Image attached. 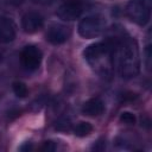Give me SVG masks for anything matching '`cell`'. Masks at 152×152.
<instances>
[{"label":"cell","instance_id":"cell-1","mask_svg":"<svg viewBox=\"0 0 152 152\" xmlns=\"http://www.w3.org/2000/svg\"><path fill=\"white\" fill-rule=\"evenodd\" d=\"M114 43V68L118 74L131 80L139 75L141 59L138 42L131 36H120L113 40Z\"/></svg>","mask_w":152,"mask_h":152},{"label":"cell","instance_id":"cell-2","mask_svg":"<svg viewBox=\"0 0 152 152\" xmlns=\"http://www.w3.org/2000/svg\"><path fill=\"white\" fill-rule=\"evenodd\" d=\"M90 68L102 77H110L114 71V43L112 39L96 42L83 51Z\"/></svg>","mask_w":152,"mask_h":152},{"label":"cell","instance_id":"cell-3","mask_svg":"<svg viewBox=\"0 0 152 152\" xmlns=\"http://www.w3.org/2000/svg\"><path fill=\"white\" fill-rule=\"evenodd\" d=\"M152 0H129L126 7L127 17L139 26H145L151 19Z\"/></svg>","mask_w":152,"mask_h":152},{"label":"cell","instance_id":"cell-4","mask_svg":"<svg viewBox=\"0 0 152 152\" xmlns=\"http://www.w3.org/2000/svg\"><path fill=\"white\" fill-rule=\"evenodd\" d=\"M78 34L84 39L99 37L106 28V19L101 14H91L83 18L78 24Z\"/></svg>","mask_w":152,"mask_h":152},{"label":"cell","instance_id":"cell-5","mask_svg":"<svg viewBox=\"0 0 152 152\" xmlns=\"http://www.w3.org/2000/svg\"><path fill=\"white\" fill-rule=\"evenodd\" d=\"M42 59L43 53L36 45H26L20 52V64L28 72L36 71L40 66Z\"/></svg>","mask_w":152,"mask_h":152},{"label":"cell","instance_id":"cell-6","mask_svg":"<svg viewBox=\"0 0 152 152\" xmlns=\"http://www.w3.org/2000/svg\"><path fill=\"white\" fill-rule=\"evenodd\" d=\"M83 13V4L80 0H65L57 8V17L63 21H72Z\"/></svg>","mask_w":152,"mask_h":152},{"label":"cell","instance_id":"cell-7","mask_svg":"<svg viewBox=\"0 0 152 152\" xmlns=\"http://www.w3.org/2000/svg\"><path fill=\"white\" fill-rule=\"evenodd\" d=\"M71 36V30L64 24H51L45 33L46 40L52 45L64 44Z\"/></svg>","mask_w":152,"mask_h":152},{"label":"cell","instance_id":"cell-8","mask_svg":"<svg viewBox=\"0 0 152 152\" xmlns=\"http://www.w3.org/2000/svg\"><path fill=\"white\" fill-rule=\"evenodd\" d=\"M44 26V18L38 12H26L21 18V28L24 32L31 34L36 33Z\"/></svg>","mask_w":152,"mask_h":152},{"label":"cell","instance_id":"cell-9","mask_svg":"<svg viewBox=\"0 0 152 152\" xmlns=\"http://www.w3.org/2000/svg\"><path fill=\"white\" fill-rule=\"evenodd\" d=\"M17 36L15 24L12 19L0 17V44H8L14 40Z\"/></svg>","mask_w":152,"mask_h":152},{"label":"cell","instance_id":"cell-10","mask_svg":"<svg viewBox=\"0 0 152 152\" xmlns=\"http://www.w3.org/2000/svg\"><path fill=\"white\" fill-rule=\"evenodd\" d=\"M81 112L87 116H99L104 112V103L100 97H91L83 103Z\"/></svg>","mask_w":152,"mask_h":152},{"label":"cell","instance_id":"cell-11","mask_svg":"<svg viewBox=\"0 0 152 152\" xmlns=\"http://www.w3.org/2000/svg\"><path fill=\"white\" fill-rule=\"evenodd\" d=\"M91 131H93V126L86 121H81L74 127V134L76 137H80V138L89 135L91 133Z\"/></svg>","mask_w":152,"mask_h":152},{"label":"cell","instance_id":"cell-12","mask_svg":"<svg viewBox=\"0 0 152 152\" xmlns=\"http://www.w3.org/2000/svg\"><path fill=\"white\" fill-rule=\"evenodd\" d=\"M12 88H13V93H14L15 96L19 97V99H24V97H26L27 94H28L27 86H26L25 83H23V82H19V81L14 82V83L12 84Z\"/></svg>","mask_w":152,"mask_h":152},{"label":"cell","instance_id":"cell-13","mask_svg":"<svg viewBox=\"0 0 152 152\" xmlns=\"http://www.w3.org/2000/svg\"><path fill=\"white\" fill-rule=\"evenodd\" d=\"M120 120L124 122V124H127V125H134L137 119H135V115L131 112H124L121 113L120 115Z\"/></svg>","mask_w":152,"mask_h":152},{"label":"cell","instance_id":"cell-14","mask_svg":"<svg viewBox=\"0 0 152 152\" xmlns=\"http://www.w3.org/2000/svg\"><path fill=\"white\" fill-rule=\"evenodd\" d=\"M42 151H48V152H51V151H55L56 150V145L53 141H45L43 144V146L40 147Z\"/></svg>","mask_w":152,"mask_h":152},{"label":"cell","instance_id":"cell-15","mask_svg":"<svg viewBox=\"0 0 152 152\" xmlns=\"http://www.w3.org/2000/svg\"><path fill=\"white\" fill-rule=\"evenodd\" d=\"M36 4H40V5H51L53 2H56L57 0H32Z\"/></svg>","mask_w":152,"mask_h":152},{"label":"cell","instance_id":"cell-16","mask_svg":"<svg viewBox=\"0 0 152 152\" xmlns=\"http://www.w3.org/2000/svg\"><path fill=\"white\" fill-rule=\"evenodd\" d=\"M30 150H32V144L31 142H26L25 145H23L20 147V151H30Z\"/></svg>","mask_w":152,"mask_h":152}]
</instances>
